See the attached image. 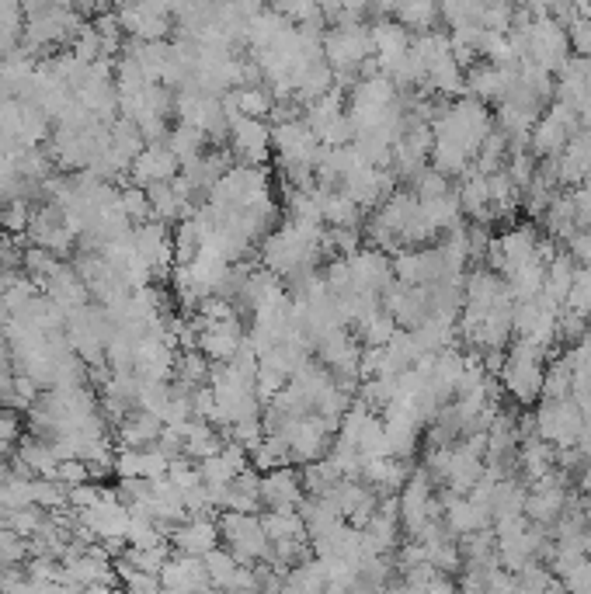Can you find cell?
Returning a JSON list of instances; mask_svg holds the SVG:
<instances>
[{"mask_svg":"<svg viewBox=\"0 0 591 594\" xmlns=\"http://www.w3.org/2000/svg\"><path fill=\"white\" fill-rule=\"evenodd\" d=\"M546 358H550L546 348L515 337L505 348V365H501V372H498L501 393H505L508 400H515L518 407H532V403L543 396Z\"/></svg>","mask_w":591,"mask_h":594,"instance_id":"1","label":"cell"},{"mask_svg":"<svg viewBox=\"0 0 591 594\" xmlns=\"http://www.w3.org/2000/svg\"><path fill=\"white\" fill-rule=\"evenodd\" d=\"M220 542L247 567L272 556V539H268L265 525H261V515H254V511H223Z\"/></svg>","mask_w":591,"mask_h":594,"instance_id":"2","label":"cell"},{"mask_svg":"<svg viewBox=\"0 0 591 594\" xmlns=\"http://www.w3.org/2000/svg\"><path fill=\"white\" fill-rule=\"evenodd\" d=\"M536 428L539 438H546L550 445L564 449V445H578V438L585 435V414L574 403V396H564V400H546L539 396L536 400Z\"/></svg>","mask_w":591,"mask_h":594,"instance_id":"3","label":"cell"},{"mask_svg":"<svg viewBox=\"0 0 591 594\" xmlns=\"http://www.w3.org/2000/svg\"><path fill=\"white\" fill-rule=\"evenodd\" d=\"M581 132V115L578 108L564 105V101L553 98L550 112H543L536 119V126L529 132V150L536 157H557L567 143Z\"/></svg>","mask_w":591,"mask_h":594,"instance_id":"4","label":"cell"},{"mask_svg":"<svg viewBox=\"0 0 591 594\" xmlns=\"http://www.w3.org/2000/svg\"><path fill=\"white\" fill-rule=\"evenodd\" d=\"M230 122V150L237 164H258L268 167L272 160V126H265V119H254L244 112H226Z\"/></svg>","mask_w":591,"mask_h":594,"instance_id":"5","label":"cell"},{"mask_svg":"<svg viewBox=\"0 0 591 594\" xmlns=\"http://www.w3.org/2000/svg\"><path fill=\"white\" fill-rule=\"evenodd\" d=\"M529 60H536L539 66H546L550 73H557L564 60L571 56V39H567V28L560 25L553 14H532L529 21Z\"/></svg>","mask_w":591,"mask_h":594,"instance_id":"6","label":"cell"},{"mask_svg":"<svg viewBox=\"0 0 591 594\" xmlns=\"http://www.w3.org/2000/svg\"><path fill=\"white\" fill-rule=\"evenodd\" d=\"M178 171H181V160L171 146L167 143H147L140 150V157L129 164L126 178L140 188H150V185H157V181H171Z\"/></svg>","mask_w":591,"mask_h":594,"instance_id":"7","label":"cell"},{"mask_svg":"<svg viewBox=\"0 0 591 594\" xmlns=\"http://www.w3.org/2000/svg\"><path fill=\"white\" fill-rule=\"evenodd\" d=\"M303 497V473H296L293 462L261 473V508H299Z\"/></svg>","mask_w":591,"mask_h":594,"instance_id":"8","label":"cell"},{"mask_svg":"<svg viewBox=\"0 0 591 594\" xmlns=\"http://www.w3.org/2000/svg\"><path fill=\"white\" fill-rule=\"evenodd\" d=\"M171 546L188 556H206L220 546V522L213 515H188L171 532Z\"/></svg>","mask_w":591,"mask_h":594,"instance_id":"9","label":"cell"},{"mask_svg":"<svg viewBox=\"0 0 591 594\" xmlns=\"http://www.w3.org/2000/svg\"><path fill=\"white\" fill-rule=\"evenodd\" d=\"M160 584H164L167 591H206V588H213L206 560H202V556H188V553L167 556V563L160 567Z\"/></svg>","mask_w":591,"mask_h":594,"instance_id":"10","label":"cell"},{"mask_svg":"<svg viewBox=\"0 0 591 594\" xmlns=\"http://www.w3.org/2000/svg\"><path fill=\"white\" fill-rule=\"evenodd\" d=\"M244 337H247V330H244V324H240V317H230V320H223V324H213V327L202 330L199 351L213 365L230 362V358L244 348Z\"/></svg>","mask_w":591,"mask_h":594,"instance_id":"11","label":"cell"},{"mask_svg":"<svg viewBox=\"0 0 591 594\" xmlns=\"http://www.w3.org/2000/svg\"><path fill=\"white\" fill-rule=\"evenodd\" d=\"M160 428H164V421H160L157 414H150V410H143V407H133L115 424V442L126 445V449H143V445L157 442Z\"/></svg>","mask_w":591,"mask_h":594,"instance_id":"12","label":"cell"},{"mask_svg":"<svg viewBox=\"0 0 591 594\" xmlns=\"http://www.w3.org/2000/svg\"><path fill=\"white\" fill-rule=\"evenodd\" d=\"M372 28V49H376V66L383 70V63H390L393 56H400L404 49H411V32L400 25L397 18H379Z\"/></svg>","mask_w":591,"mask_h":594,"instance_id":"13","label":"cell"},{"mask_svg":"<svg viewBox=\"0 0 591 594\" xmlns=\"http://www.w3.org/2000/svg\"><path fill=\"white\" fill-rule=\"evenodd\" d=\"M261 525H265V532L272 542L303 539L306 535V522H303V515H299V508H265Z\"/></svg>","mask_w":591,"mask_h":594,"instance_id":"14","label":"cell"},{"mask_svg":"<svg viewBox=\"0 0 591 594\" xmlns=\"http://www.w3.org/2000/svg\"><path fill=\"white\" fill-rule=\"evenodd\" d=\"M397 21L407 32H432V25L439 21V0H400Z\"/></svg>","mask_w":591,"mask_h":594,"instance_id":"15","label":"cell"},{"mask_svg":"<svg viewBox=\"0 0 591 594\" xmlns=\"http://www.w3.org/2000/svg\"><path fill=\"white\" fill-rule=\"evenodd\" d=\"M505 160H508V136L498 126H494L484 136V143H480L477 157H473V167H477L480 174H494V171H501V167H505Z\"/></svg>","mask_w":591,"mask_h":594,"instance_id":"16","label":"cell"},{"mask_svg":"<svg viewBox=\"0 0 591 594\" xmlns=\"http://www.w3.org/2000/svg\"><path fill=\"white\" fill-rule=\"evenodd\" d=\"M167 146H171L174 153H178V160L185 164V160H195V157H202L206 153V146H209V136L202 129H195V126H185V122H178L171 132H167Z\"/></svg>","mask_w":591,"mask_h":594,"instance_id":"17","label":"cell"},{"mask_svg":"<svg viewBox=\"0 0 591 594\" xmlns=\"http://www.w3.org/2000/svg\"><path fill=\"white\" fill-rule=\"evenodd\" d=\"M32 223V198L14 195L7 202H0V230L4 233H25Z\"/></svg>","mask_w":591,"mask_h":594,"instance_id":"18","label":"cell"},{"mask_svg":"<svg viewBox=\"0 0 591 594\" xmlns=\"http://www.w3.org/2000/svg\"><path fill=\"white\" fill-rule=\"evenodd\" d=\"M272 11H279L286 21L293 25H306V21H320V7L317 0H268Z\"/></svg>","mask_w":591,"mask_h":594,"instance_id":"19","label":"cell"},{"mask_svg":"<svg viewBox=\"0 0 591 594\" xmlns=\"http://www.w3.org/2000/svg\"><path fill=\"white\" fill-rule=\"evenodd\" d=\"M411 188L418 192V198H435V195L452 192V181H449V174L435 171V167H425V171L411 181Z\"/></svg>","mask_w":591,"mask_h":594,"instance_id":"20","label":"cell"},{"mask_svg":"<svg viewBox=\"0 0 591 594\" xmlns=\"http://www.w3.org/2000/svg\"><path fill=\"white\" fill-rule=\"evenodd\" d=\"M108 487H101L98 480H84V483H74V487H67V501L70 508H91V504H98L101 497H105Z\"/></svg>","mask_w":591,"mask_h":594,"instance_id":"21","label":"cell"},{"mask_svg":"<svg viewBox=\"0 0 591 594\" xmlns=\"http://www.w3.org/2000/svg\"><path fill=\"white\" fill-rule=\"evenodd\" d=\"M567 39H571V53L591 56V18L588 14H578V18L567 25Z\"/></svg>","mask_w":591,"mask_h":594,"instance_id":"22","label":"cell"},{"mask_svg":"<svg viewBox=\"0 0 591 594\" xmlns=\"http://www.w3.org/2000/svg\"><path fill=\"white\" fill-rule=\"evenodd\" d=\"M56 480H63L67 487L91 480V473H87V462L77 459V456H74V459H60V466H56Z\"/></svg>","mask_w":591,"mask_h":594,"instance_id":"23","label":"cell"},{"mask_svg":"<svg viewBox=\"0 0 591 594\" xmlns=\"http://www.w3.org/2000/svg\"><path fill=\"white\" fill-rule=\"evenodd\" d=\"M564 247L571 251V258L578 264H591V230H578Z\"/></svg>","mask_w":591,"mask_h":594,"instance_id":"24","label":"cell"},{"mask_svg":"<svg viewBox=\"0 0 591 594\" xmlns=\"http://www.w3.org/2000/svg\"><path fill=\"white\" fill-rule=\"evenodd\" d=\"M581 188H588V192H591V167H588V174H585V178H581Z\"/></svg>","mask_w":591,"mask_h":594,"instance_id":"25","label":"cell"}]
</instances>
